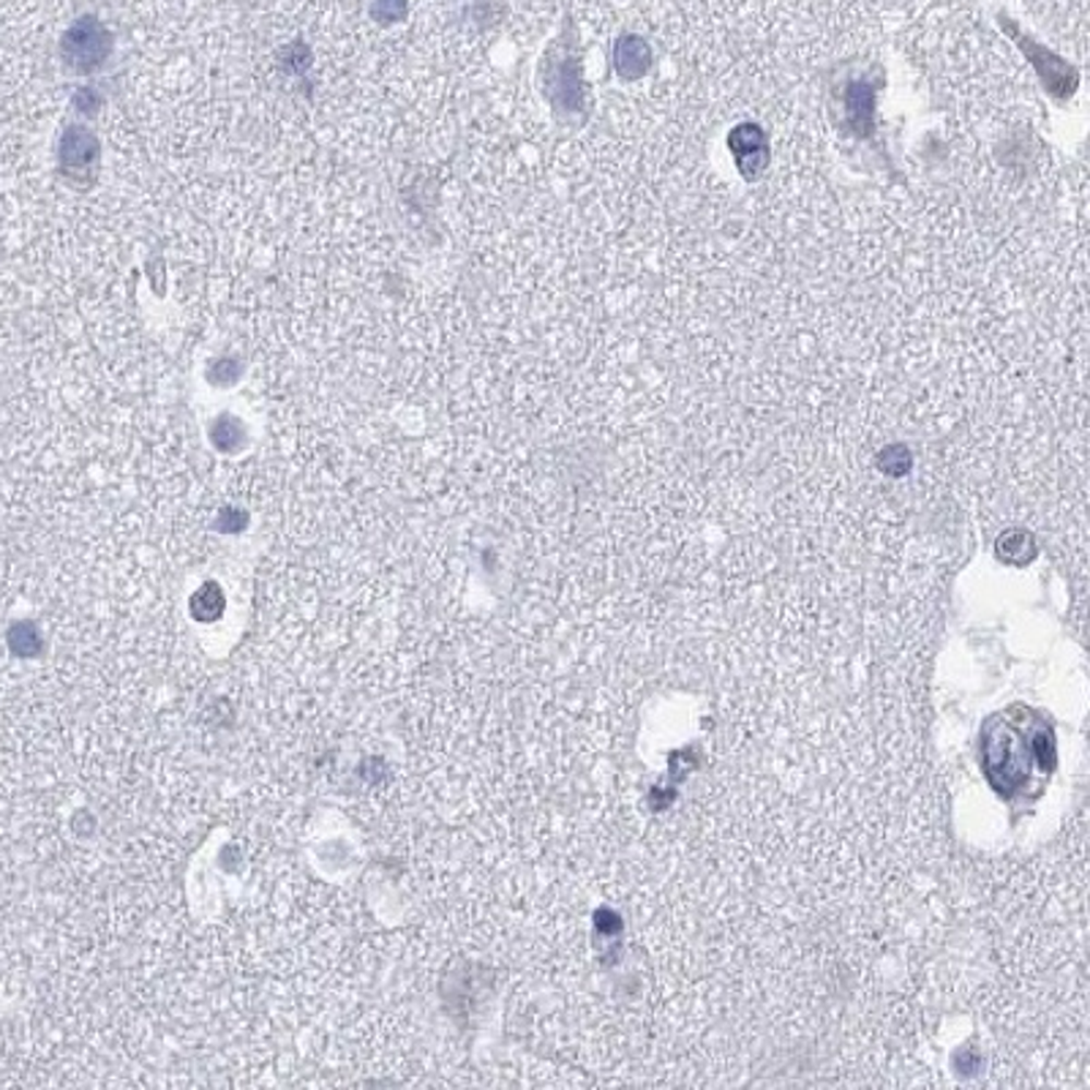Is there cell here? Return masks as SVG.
Listing matches in <instances>:
<instances>
[{
    "instance_id": "cell-1",
    "label": "cell",
    "mask_w": 1090,
    "mask_h": 1090,
    "mask_svg": "<svg viewBox=\"0 0 1090 1090\" xmlns=\"http://www.w3.org/2000/svg\"><path fill=\"white\" fill-rule=\"evenodd\" d=\"M109 47V36L98 22L82 20L65 33L63 38V55L69 63L80 65V69H90L93 63L104 60Z\"/></svg>"
},
{
    "instance_id": "cell-2",
    "label": "cell",
    "mask_w": 1090,
    "mask_h": 1090,
    "mask_svg": "<svg viewBox=\"0 0 1090 1090\" xmlns=\"http://www.w3.org/2000/svg\"><path fill=\"white\" fill-rule=\"evenodd\" d=\"M652 63V52H649V44L638 36H625L619 44H616V71L627 80L632 76H641L643 71Z\"/></svg>"
},
{
    "instance_id": "cell-3",
    "label": "cell",
    "mask_w": 1090,
    "mask_h": 1090,
    "mask_svg": "<svg viewBox=\"0 0 1090 1090\" xmlns=\"http://www.w3.org/2000/svg\"><path fill=\"white\" fill-rule=\"evenodd\" d=\"M848 109L853 114L856 129L864 131L870 125V114H872V93L867 85H853L848 93Z\"/></svg>"
}]
</instances>
